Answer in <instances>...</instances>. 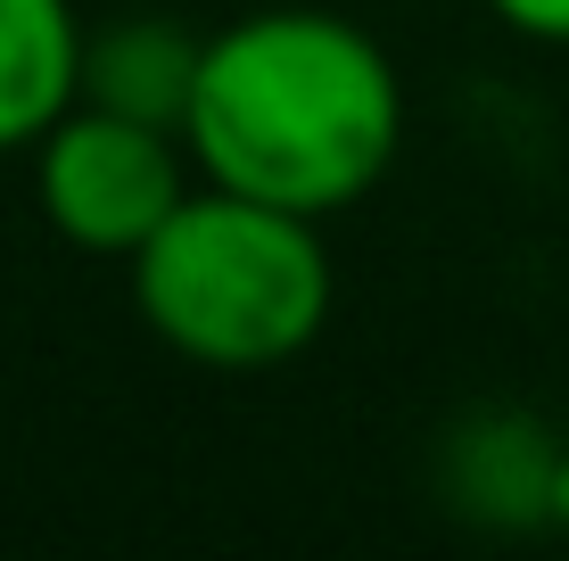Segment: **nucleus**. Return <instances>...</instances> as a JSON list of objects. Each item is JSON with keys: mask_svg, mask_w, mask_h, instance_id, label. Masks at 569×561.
I'll list each match as a JSON object with an SVG mask.
<instances>
[{"mask_svg": "<svg viewBox=\"0 0 569 561\" xmlns=\"http://www.w3.org/2000/svg\"><path fill=\"white\" fill-rule=\"evenodd\" d=\"M182 141L199 182L330 223L405 149V74L339 9H248L207 33Z\"/></svg>", "mask_w": 569, "mask_h": 561, "instance_id": "nucleus-1", "label": "nucleus"}, {"mask_svg": "<svg viewBox=\"0 0 569 561\" xmlns=\"http://www.w3.org/2000/svg\"><path fill=\"white\" fill-rule=\"evenodd\" d=\"M124 273L141 322L207 372L298 363L339 298L322 223L223 182H190V199L132 248Z\"/></svg>", "mask_w": 569, "mask_h": 561, "instance_id": "nucleus-2", "label": "nucleus"}, {"mask_svg": "<svg viewBox=\"0 0 569 561\" xmlns=\"http://www.w3.org/2000/svg\"><path fill=\"white\" fill-rule=\"evenodd\" d=\"M26 158H33V207H42V223L67 248L116 257V264H132V248L199 182L182 132L141 124L124 108H91V100H74Z\"/></svg>", "mask_w": 569, "mask_h": 561, "instance_id": "nucleus-3", "label": "nucleus"}, {"mask_svg": "<svg viewBox=\"0 0 569 561\" xmlns=\"http://www.w3.org/2000/svg\"><path fill=\"white\" fill-rule=\"evenodd\" d=\"M199 58H207V33H190L182 17H116V26H83V100L182 132L190 91H199Z\"/></svg>", "mask_w": 569, "mask_h": 561, "instance_id": "nucleus-4", "label": "nucleus"}, {"mask_svg": "<svg viewBox=\"0 0 569 561\" xmlns=\"http://www.w3.org/2000/svg\"><path fill=\"white\" fill-rule=\"evenodd\" d=\"M74 100H83L74 0H0V158L33 149Z\"/></svg>", "mask_w": 569, "mask_h": 561, "instance_id": "nucleus-5", "label": "nucleus"}, {"mask_svg": "<svg viewBox=\"0 0 569 561\" xmlns=\"http://www.w3.org/2000/svg\"><path fill=\"white\" fill-rule=\"evenodd\" d=\"M496 26H512L520 42H545V50H569V0H487Z\"/></svg>", "mask_w": 569, "mask_h": 561, "instance_id": "nucleus-6", "label": "nucleus"}, {"mask_svg": "<svg viewBox=\"0 0 569 561\" xmlns=\"http://www.w3.org/2000/svg\"><path fill=\"white\" fill-rule=\"evenodd\" d=\"M553 520L569 529V438H561V454H553Z\"/></svg>", "mask_w": 569, "mask_h": 561, "instance_id": "nucleus-7", "label": "nucleus"}]
</instances>
